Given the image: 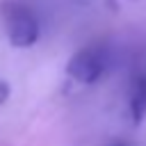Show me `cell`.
<instances>
[{"label":"cell","instance_id":"obj_5","mask_svg":"<svg viewBox=\"0 0 146 146\" xmlns=\"http://www.w3.org/2000/svg\"><path fill=\"white\" fill-rule=\"evenodd\" d=\"M144 82H146V75H144Z\"/></svg>","mask_w":146,"mask_h":146},{"label":"cell","instance_id":"obj_3","mask_svg":"<svg viewBox=\"0 0 146 146\" xmlns=\"http://www.w3.org/2000/svg\"><path fill=\"white\" fill-rule=\"evenodd\" d=\"M130 116L135 123H139L146 116V82L144 78L135 82L132 94H130Z\"/></svg>","mask_w":146,"mask_h":146},{"label":"cell","instance_id":"obj_1","mask_svg":"<svg viewBox=\"0 0 146 146\" xmlns=\"http://www.w3.org/2000/svg\"><path fill=\"white\" fill-rule=\"evenodd\" d=\"M2 23L14 48H30L39 41V21L27 7L18 2H7L2 7Z\"/></svg>","mask_w":146,"mask_h":146},{"label":"cell","instance_id":"obj_2","mask_svg":"<svg viewBox=\"0 0 146 146\" xmlns=\"http://www.w3.org/2000/svg\"><path fill=\"white\" fill-rule=\"evenodd\" d=\"M107 68V50L100 46H84L80 48L66 64V75L78 84L96 82Z\"/></svg>","mask_w":146,"mask_h":146},{"label":"cell","instance_id":"obj_4","mask_svg":"<svg viewBox=\"0 0 146 146\" xmlns=\"http://www.w3.org/2000/svg\"><path fill=\"white\" fill-rule=\"evenodd\" d=\"M112 146H123V144H112Z\"/></svg>","mask_w":146,"mask_h":146}]
</instances>
